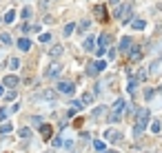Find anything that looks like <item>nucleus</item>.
Returning a JSON list of instances; mask_svg holds the SVG:
<instances>
[{
    "label": "nucleus",
    "instance_id": "nucleus-1",
    "mask_svg": "<svg viewBox=\"0 0 162 153\" xmlns=\"http://www.w3.org/2000/svg\"><path fill=\"white\" fill-rule=\"evenodd\" d=\"M149 120H151V111H149V109H140V111H138V115H135V126H140V129L144 131L147 124H149Z\"/></svg>",
    "mask_w": 162,
    "mask_h": 153
},
{
    "label": "nucleus",
    "instance_id": "nucleus-2",
    "mask_svg": "<svg viewBox=\"0 0 162 153\" xmlns=\"http://www.w3.org/2000/svg\"><path fill=\"white\" fill-rule=\"evenodd\" d=\"M131 49H133V38L122 36V38H120V51H122V54H129Z\"/></svg>",
    "mask_w": 162,
    "mask_h": 153
},
{
    "label": "nucleus",
    "instance_id": "nucleus-3",
    "mask_svg": "<svg viewBox=\"0 0 162 153\" xmlns=\"http://www.w3.org/2000/svg\"><path fill=\"white\" fill-rule=\"evenodd\" d=\"M104 138H107L109 142H120V140H122V133L115 131V129H107V131H104Z\"/></svg>",
    "mask_w": 162,
    "mask_h": 153
},
{
    "label": "nucleus",
    "instance_id": "nucleus-4",
    "mask_svg": "<svg viewBox=\"0 0 162 153\" xmlns=\"http://www.w3.org/2000/svg\"><path fill=\"white\" fill-rule=\"evenodd\" d=\"M82 47H84L87 51H94V49H96V38H94V36H87V38H84V44H82Z\"/></svg>",
    "mask_w": 162,
    "mask_h": 153
},
{
    "label": "nucleus",
    "instance_id": "nucleus-5",
    "mask_svg": "<svg viewBox=\"0 0 162 153\" xmlns=\"http://www.w3.org/2000/svg\"><path fill=\"white\" fill-rule=\"evenodd\" d=\"M58 91H62V93H73V84H71V82H58Z\"/></svg>",
    "mask_w": 162,
    "mask_h": 153
},
{
    "label": "nucleus",
    "instance_id": "nucleus-6",
    "mask_svg": "<svg viewBox=\"0 0 162 153\" xmlns=\"http://www.w3.org/2000/svg\"><path fill=\"white\" fill-rule=\"evenodd\" d=\"M18 47H20V51H29L31 49V40L29 38H20L18 40Z\"/></svg>",
    "mask_w": 162,
    "mask_h": 153
},
{
    "label": "nucleus",
    "instance_id": "nucleus-7",
    "mask_svg": "<svg viewBox=\"0 0 162 153\" xmlns=\"http://www.w3.org/2000/svg\"><path fill=\"white\" fill-rule=\"evenodd\" d=\"M3 84H5V87H9V89H13V87L18 84V78H16V75H7V78L3 80Z\"/></svg>",
    "mask_w": 162,
    "mask_h": 153
},
{
    "label": "nucleus",
    "instance_id": "nucleus-8",
    "mask_svg": "<svg viewBox=\"0 0 162 153\" xmlns=\"http://www.w3.org/2000/svg\"><path fill=\"white\" fill-rule=\"evenodd\" d=\"M58 71H60V67H58L56 62H51L49 69H47V78H53V75H58Z\"/></svg>",
    "mask_w": 162,
    "mask_h": 153
},
{
    "label": "nucleus",
    "instance_id": "nucleus-9",
    "mask_svg": "<svg viewBox=\"0 0 162 153\" xmlns=\"http://www.w3.org/2000/svg\"><path fill=\"white\" fill-rule=\"evenodd\" d=\"M98 42H100V49H104V47H109V42H111V40H109V33H102V36L98 38Z\"/></svg>",
    "mask_w": 162,
    "mask_h": 153
},
{
    "label": "nucleus",
    "instance_id": "nucleus-10",
    "mask_svg": "<svg viewBox=\"0 0 162 153\" xmlns=\"http://www.w3.org/2000/svg\"><path fill=\"white\" fill-rule=\"evenodd\" d=\"M144 24H147L144 20H140V18H135V20H133V24H131V27H133V29H138V31H142V29H144Z\"/></svg>",
    "mask_w": 162,
    "mask_h": 153
},
{
    "label": "nucleus",
    "instance_id": "nucleus-11",
    "mask_svg": "<svg viewBox=\"0 0 162 153\" xmlns=\"http://www.w3.org/2000/svg\"><path fill=\"white\" fill-rule=\"evenodd\" d=\"M129 54H131V60H133V62H138V60H140V47H133Z\"/></svg>",
    "mask_w": 162,
    "mask_h": 153
},
{
    "label": "nucleus",
    "instance_id": "nucleus-12",
    "mask_svg": "<svg viewBox=\"0 0 162 153\" xmlns=\"http://www.w3.org/2000/svg\"><path fill=\"white\" fill-rule=\"evenodd\" d=\"M0 44H5V47L11 44V36L9 33H0Z\"/></svg>",
    "mask_w": 162,
    "mask_h": 153
},
{
    "label": "nucleus",
    "instance_id": "nucleus-13",
    "mask_svg": "<svg viewBox=\"0 0 162 153\" xmlns=\"http://www.w3.org/2000/svg\"><path fill=\"white\" fill-rule=\"evenodd\" d=\"M13 18H16V11H13V9L5 13V22H7V24H11V22H13Z\"/></svg>",
    "mask_w": 162,
    "mask_h": 153
},
{
    "label": "nucleus",
    "instance_id": "nucleus-14",
    "mask_svg": "<svg viewBox=\"0 0 162 153\" xmlns=\"http://www.w3.org/2000/svg\"><path fill=\"white\" fill-rule=\"evenodd\" d=\"M160 129H162V124H160L158 120H153V122H151V131H153V133H160Z\"/></svg>",
    "mask_w": 162,
    "mask_h": 153
},
{
    "label": "nucleus",
    "instance_id": "nucleus-15",
    "mask_svg": "<svg viewBox=\"0 0 162 153\" xmlns=\"http://www.w3.org/2000/svg\"><path fill=\"white\" fill-rule=\"evenodd\" d=\"M40 131H42V135H44V138H49V135H51V126H49V124H42V129H40Z\"/></svg>",
    "mask_w": 162,
    "mask_h": 153
},
{
    "label": "nucleus",
    "instance_id": "nucleus-16",
    "mask_svg": "<svg viewBox=\"0 0 162 153\" xmlns=\"http://www.w3.org/2000/svg\"><path fill=\"white\" fill-rule=\"evenodd\" d=\"M94 146H96V151H100V153L104 151V142H100V140H96V142H94Z\"/></svg>",
    "mask_w": 162,
    "mask_h": 153
},
{
    "label": "nucleus",
    "instance_id": "nucleus-17",
    "mask_svg": "<svg viewBox=\"0 0 162 153\" xmlns=\"http://www.w3.org/2000/svg\"><path fill=\"white\" fill-rule=\"evenodd\" d=\"M87 73L91 75V78H94V75L98 73V69H96V64H94V67H91V64H89V67H87Z\"/></svg>",
    "mask_w": 162,
    "mask_h": 153
},
{
    "label": "nucleus",
    "instance_id": "nucleus-18",
    "mask_svg": "<svg viewBox=\"0 0 162 153\" xmlns=\"http://www.w3.org/2000/svg\"><path fill=\"white\" fill-rule=\"evenodd\" d=\"M9 131H11V124H7V122H5L3 126H0V133H9Z\"/></svg>",
    "mask_w": 162,
    "mask_h": 153
},
{
    "label": "nucleus",
    "instance_id": "nucleus-19",
    "mask_svg": "<svg viewBox=\"0 0 162 153\" xmlns=\"http://www.w3.org/2000/svg\"><path fill=\"white\" fill-rule=\"evenodd\" d=\"M104 67H107L104 60H98V62H96V69H98V71H104Z\"/></svg>",
    "mask_w": 162,
    "mask_h": 153
},
{
    "label": "nucleus",
    "instance_id": "nucleus-20",
    "mask_svg": "<svg viewBox=\"0 0 162 153\" xmlns=\"http://www.w3.org/2000/svg\"><path fill=\"white\" fill-rule=\"evenodd\" d=\"M7 115H9V111L3 107V109H0V122H3V120H7Z\"/></svg>",
    "mask_w": 162,
    "mask_h": 153
},
{
    "label": "nucleus",
    "instance_id": "nucleus-21",
    "mask_svg": "<svg viewBox=\"0 0 162 153\" xmlns=\"http://www.w3.org/2000/svg\"><path fill=\"white\" fill-rule=\"evenodd\" d=\"M9 67H11V69H13V71H16V69H18V67H20V62H18V60H16V58H11V62H9Z\"/></svg>",
    "mask_w": 162,
    "mask_h": 153
},
{
    "label": "nucleus",
    "instance_id": "nucleus-22",
    "mask_svg": "<svg viewBox=\"0 0 162 153\" xmlns=\"http://www.w3.org/2000/svg\"><path fill=\"white\" fill-rule=\"evenodd\" d=\"M127 91H129V93H133V91H135V80H131V82L127 84Z\"/></svg>",
    "mask_w": 162,
    "mask_h": 153
},
{
    "label": "nucleus",
    "instance_id": "nucleus-23",
    "mask_svg": "<svg viewBox=\"0 0 162 153\" xmlns=\"http://www.w3.org/2000/svg\"><path fill=\"white\" fill-rule=\"evenodd\" d=\"M60 54H62V47H53L51 49V56H60Z\"/></svg>",
    "mask_w": 162,
    "mask_h": 153
},
{
    "label": "nucleus",
    "instance_id": "nucleus-24",
    "mask_svg": "<svg viewBox=\"0 0 162 153\" xmlns=\"http://www.w3.org/2000/svg\"><path fill=\"white\" fill-rule=\"evenodd\" d=\"M71 31H73V24H67L64 27V36H71Z\"/></svg>",
    "mask_w": 162,
    "mask_h": 153
},
{
    "label": "nucleus",
    "instance_id": "nucleus-25",
    "mask_svg": "<svg viewBox=\"0 0 162 153\" xmlns=\"http://www.w3.org/2000/svg\"><path fill=\"white\" fill-rule=\"evenodd\" d=\"M49 40H51L49 33H42V36H40V42H49Z\"/></svg>",
    "mask_w": 162,
    "mask_h": 153
},
{
    "label": "nucleus",
    "instance_id": "nucleus-26",
    "mask_svg": "<svg viewBox=\"0 0 162 153\" xmlns=\"http://www.w3.org/2000/svg\"><path fill=\"white\" fill-rule=\"evenodd\" d=\"M91 100H94V95H91V93H87V95L82 98V102H84V105H89V102H91Z\"/></svg>",
    "mask_w": 162,
    "mask_h": 153
},
{
    "label": "nucleus",
    "instance_id": "nucleus-27",
    "mask_svg": "<svg viewBox=\"0 0 162 153\" xmlns=\"http://www.w3.org/2000/svg\"><path fill=\"white\" fill-rule=\"evenodd\" d=\"M20 135H22V138H29V135H31V129H22Z\"/></svg>",
    "mask_w": 162,
    "mask_h": 153
},
{
    "label": "nucleus",
    "instance_id": "nucleus-28",
    "mask_svg": "<svg viewBox=\"0 0 162 153\" xmlns=\"http://www.w3.org/2000/svg\"><path fill=\"white\" fill-rule=\"evenodd\" d=\"M144 98L151 100V98H153V89H147V91H144Z\"/></svg>",
    "mask_w": 162,
    "mask_h": 153
},
{
    "label": "nucleus",
    "instance_id": "nucleus-29",
    "mask_svg": "<svg viewBox=\"0 0 162 153\" xmlns=\"http://www.w3.org/2000/svg\"><path fill=\"white\" fill-rule=\"evenodd\" d=\"M102 113H104V107H100V109H96V111H94V115H96V118H98V115H102Z\"/></svg>",
    "mask_w": 162,
    "mask_h": 153
},
{
    "label": "nucleus",
    "instance_id": "nucleus-30",
    "mask_svg": "<svg viewBox=\"0 0 162 153\" xmlns=\"http://www.w3.org/2000/svg\"><path fill=\"white\" fill-rule=\"evenodd\" d=\"M115 54H118L115 49H109V60H113V58H115Z\"/></svg>",
    "mask_w": 162,
    "mask_h": 153
},
{
    "label": "nucleus",
    "instance_id": "nucleus-31",
    "mask_svg": "<svg viewBox=\"0 0 162 153\" xmlns=\"http://www.w3.org/2000/svg\"><path fill=\"white\" fill-rule=\"evenodd\" d=\"M0 95H5V84H0Z\"/></svg>",
    "mask_w": 162,
    "mask_h": 153
},
{
    "label": "nucleus",
    "instance_id": "nucleus-32",
    "mask_svg": "<svg viewBox=\"0 0 162 153\" xmlns=\"http://www.w3.org/2000/svg\"><path fill=\"white\" fill-rule=\"evenodd\" d=\"M109 153H118V151H109Z\"/></svg>",
    "mask_w": 162,
    "mask_h": 153
}]
</instances>
